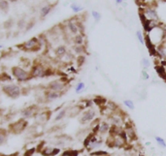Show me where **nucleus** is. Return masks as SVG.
<instances>
[{
  "mask_svg": "<svg viewBox=\"0 0 166 156\" xmlns=\"http://www.w3.org/2000/svg\"><path fill=\"white\" fill-rule=\"evenodd\" d=\"M16 47L20 49V50H24V52H39V50L42 49V47H43V43H42L40 37L34 36L32 38H30L29 40L21 43V44L17 45Z\"/></svg>",
  "mask_w": 166,
  "mask_h": 156,
  "instance_id": "f257e3e1",
  "label": "nucleus"
},
{
  "mask_svg": "<svg viewBox=\"0 0 166 156\" xmlns=\"http://www.w3.org/2000/svg\"><path fill=\"white\" fill-rule=\"evenodd\" d=\"M11 74H12V77L15 78L19 83H26V81L32 80V77L30 75L29 71L21 67V66H14V67H12Z\"/></svg>",
  "mask_w": 166,
  "mask_h": 156,
  "instance_id": "f03ea898",
  "label": "nucleus"
},
{
  "mask_svg": "<svg viewBox=\"0 0 166 156\" xmlns=\"http://www.w3.org/2000/svg\"><path fill=\"white\" fill-rule=\"evenodd\" d=\"M1 90L4 94L11 99H18L21 95V89L20 85L16 84H3Z\"/></svg>",
  "mask_w": 166,
  "mask_h": 156,
  "instance_id": "7ed1b4c3",
  "label": "nucleus"
},
{
  "mask_svg": "<svg viewBox=\"0 0 166 156\" xmlns=\"http://www.w3.org/2000/svg\"><path fill=\"white\" fill-rule=\"evenodd\" d=\"M67 78L65 77H61L59 80H53L51 81L50 83L47 84V87L46 89H49V90L52 91H56V92H59V93H63L64 89L66 88L67 85Z\"/></svg>",
  "mask_w": 166,
  "mask_h": 156,
  "instance_id": "20e7f679",
  "label": "nucleus"
},
{
  "mask_svg": "<svg viewBox=\"0 0 166 156\" xmlns=\"http://www.w3.org/2000/svg\"><path fill=\"white\" fill-rule=\"evenodd\" d=\"M27 125H28L27 120L21 118L19 120H17L16 122L10 124L8 127V132H10V133H12V134H15V135L21 134L22 132L26 129Z\"/></svg>",
  "mask_w": 166,
  "mask_h": 156,
  "instance_id": "39448f33",
  "label": "nucleus"
},
{
  "mask_svg": "<svg viewBox=\"0 0 166 156\" xmlns=\"http://www.w3.org/2000/svg\"><path fill=\"white\" fill-rule=\"evenodd\" d=\"M96 118V111L93 110L92 108H88L86 111L82 112V114L80 115L79 122L82 125H86V124L91 123Z\"/></svg>",
  "mask_w": 166,
  "mask_h": 156,
  "instance_id": "423d86ee",
  "label": "nucleus"
},
{
  "mask_svg": "<svg viewBox=\"0 0 166 156\" xmlns=\"http://www.w3.org/2000/svg\"><path fill=\"white\" fill-rule=\"evenodd\" d=\"M46 67L41 63L40 61L36 60L30 67V75H31L32 79H44V72H45Z\"/></svg>",
  "mask_w": 166,
  "mask_h": 156,
  "instance_id": "0eeeda50",
  "label": "nucleus"
},
{
  "mask_svg": "<svg viewBox=\"0 0 166 156\" xmlns=\"http://www.w3.org/2000/svg\"><path fill=\"white\" fill-rule=\"evenodd\" d=\"M38 114H39V107L36 106V105H31V106H29V107H26L21 112V118L26 120L29 118H35Z\"/></svg>",
  "mask_w": 166,
  "mask_h": 156,
  "instance_id": "6e6552de",
  "label": "nucleus"
},
{
  "mask_svg": "<svg viewBox=\"0 0 166 156\" xmlns=\"http://www.w3.org/2000/svg\"><path fill=\"white\" fill-rule=\"evenodd\" d=\"M56 5V3H49V4H46V5H44L43 7H42L40 9V11H39L40 21H44V19L52 13V11L55 9Z\"/></svg>",
  "mask_w": 166,
  "mask_h": 156,
  "instance_id": "1a4fd4ad",
  "label": "nucleus"
},
{
  "mask_svg": "<svg viewBox=\"0 0 166 156\" xmlns=\"http://www.w3.org/2000/svg\"><path fill=\"white\" fill-rule=\"evenodd\" d=\"M61 96H62V93L52 91V90H49V89H46L45 92H44L45 102H48V103L53 102V101H56V100H57L59 98H60Z\"/></svg>",
  "mask_w": 166,
  "mask_h": 156,
  "instance_id": "9d476101",
  "label": "nucleus"
},
{
  "mask_svg": "<svg viewBox=\"0 0 166 156\" xmlns=\"http://www.w3.org/2000/svg\"><path fill=\"white\" fill-rule=\"evenodd\" d=\"M61 152V149L59 147H53V146H45L41 150L40 154L42 156H56Z\"/></svg>",
  "mask_w": 166,
  "mask_h": 156,
  "instance_id": "9b49d317",
  "label": "nucleus"
},
{
  "mask_svg": "<svg viewBox=\"0 0 166 156\" xmlns=\"http://www.w3.org/2000/svg\"><path fill=\"white\" fill-rule=\"evenodd\" d=\"M51 112H39L36 116V122L38 124H44L48 121V120L50 119V116H51Z\"/></svg>",
  "mask_w": 166,
  "mask_h": 156,
  "instance_id": "f8f14e48",
  "label": "nucleus"
},
{
  "mask_svg": "<svg viewBox=\"0 0 166 156\" xmlns=\"http://www.w3.org/2000/svg\"><path fill=\"white\" fill-rule=\"evenodd\" d=\"M143 13L146 16V18L150 19V21H157L158 19L157 12L153 8H147L145 11H143Z\"/></svg>",
  "mask_w": 166,
  "mask_h": 156,
  "instance_id": "ddd939ff",
  "label": "nucleus"
},
{
  "mask_svg": "<svg viewBox=\"0 0 166 156\" xmlns=\"http://www.w3.org/2000/svg\"><path fill=\"white\" fill-rule=\"evenodd\" d=\"M66 27L68 31L70 32L71 35H73V36H75V35L79 34V29H78V26H77L76 22L74 19H70V21H67V24H66Z\"/></svg>",
  "mask_w": 166,
  "mask_h": 156,
  "instance_id": "4468645a",
  "label": "nucleus"
},
{
  "mask_svg": "<svg viewBox=\"0 0 166 156\" xmlns=\"http://www.w3.org/2000/svg\"><path fill=\"white\" fill-rule=\"evenodd\" d=\"M67 52H68V49L65 45H59L55 49V54L59 58H62Z\"/></svg>",
  "mask_w": 166,
  "mask_h": 156,
  "instance_id": "2eb2a0df",
  "label": "nucleus"
},
{
  "mask_svg": "<svg viewBox=\"0 0 166 156\" xmlns=\"http://www.w3.org/2000/svg\"><path fill=\"white\" fill-rule=\"evenodd\" d=\"M84 109V107H81L80 105H78V106H74L72 107L70 109H68V112H67V115L69 116V118H73V116H77L79 115L81 112H82V111Z\"/></svg>",
  "mask_w": 166,
  "mask_h": 156,
  "instance_id": "dca6fc26",
  "label": "nucleus"
},
{
  "mask_svg": "<svg viewBox=\"0 0 166 156\" xmlns=\"http://www.w3.org/2000/svg\"><path fill=\"white\" fill-rule=\"evenodd\" d=\"M72 43L74 45H78V46H83L86 43V35L84 34H77L75 36H73L72 38Z\"/></svg>",
  "mask_w": 166,
  "mask_h": 156,
  "instance_id": "f3484780",
  "label": "nucleus"
},
{
  "mask_svg": "<svg viewBox=\"0 0 166 156\" xmlns=\"http://www.w3.org/2000/svg\"><path fill=\"white\" fill-rule=\"evenodd\" d=\"M110 128H111L110 123H108L107 121H102V122H100V127H99L98 135L100 136V137H102V136L106 135L107 133H109Z\"/></svg>",
  "mask_w": 166,
  "mask_h": 156,
  "instance_id": "a211bd4d",
  "label": "nucleus"
},
{
  "mask_svg": "<svg viewBox=\"0 0 166 156\" xmlns=\"http://www.w3.org/2000/svg\"><path fill=\"white\" fill-rule=\"evenodd\" d=\"M111 122L113 125H116V126H119V127H122V125L123 124V119L121 115H119L117 114H115V115H111Z\"/></svg>",
  "mask_w": 166,
  "mask_h": 156,
  "instance_id": "6ab92c4d",
  "label": "nucleus"
},
{
  "mask_svg": "<svg viewBox=\"0 0 166 156\" xmlns=\"http://www.w3.org/2000/svg\"><path fill=\"white\" fill-rule=\"evenodd\" d=\"M72 52H74V54H76L77 56L78 55H82V54H84L87 52L86 50V46H78V45H74L72 47Z\"/></svg>",
  "mask_w": 166,
  "mask_h": 156,
  "instance_id": "aec40b11",
  "label": "nucleus"
},
{
  "mask_svg": "<svg viewBox=\"0 0 166 156\" xmlns=\"http://www.w3.org/2000/svg\"><path fill=\"white\" fill-rule=\"evenodd\" d=\"M7 139H8V130L0 128V146L5 145L7 143Z\"/></svg>",
  "mask_w": 166,
  "mask_h": 156,
  "instance_id": "412c9836",
  "label": "nucleus"
},
{
  "mask_svg": "<svg viewBox=\"0 0 166 156\" xmlns=\"http://www.w3.org/2000/svg\"><path fill=\"white\" fill-rule=\"evenodd\" d=\"M15 25H16V21H15V19L13 18H7L6 21L3 22V28L5 30H11Z\"/></svg>",
  "mask_w": 166,
  "mask_h": 156,
  "instance_id": "4be33fe9",
  "label": "nucleus"
},
{
  "mask_svg": "<svg viewBox=\"0 0 166 156\" xmlns=\"http://www.w3.org/2000/svg\"><path fill=\"white\" fill-rule=\"evenodd\" d=\"M67 112H68V109H62L61 111L59 112V114L56 115L55 119H53V121L55 122H59L60 120H62L65 116L67 115Z\"/></svg>",
  "mask_w": 166,
  "mask_h": 156,
  "instance_id": "5701e85b",
  "label": "nucleus"
},
{
  "mask_svg": "<svg viewBox=\"0 0 166 156\" xmlns=\"http://www.w3.org/2000/svg\"><path fill=\"white\" fill-rule=\"evenodd\" d=\"M156 73H157L158 77H159L160 79L166 80V69H165V67H163V66H161V65H158L156 67Z\"/></svg>",
  "mask_w": 166,
  "mask_h": 156,
  "instance_id": "b1692460",
  "label": "nucleus"
},
{
  "mask_svg": "<svg viewBox=\"0 0 166 156\" xmlns=\"http://www.w3.org/2000/svg\"><path fill=\"white\" fill-rule=\"evenodd\" d=\"M26 23H27V21H26V18L24 17H22V18H20L16 21V26H17V28L19 30H22V29L24 30Z\"/></svg>",
  "mask_w": 166,
  "mask_h": 156,
  "instance_id": "393cba45",
  "label": "nucleus"
},
{
  "mask_svg": "<svg viewBox=\"0 0 166 156\" xmlns=\"http://www.w3.org/2000/svg\"><path fill=\"white\" fill-rule=\"evenodd\" d=\"M10 9V2L8 0H0V11L7 13Z\"/></svg>",
  "mask_w": 166,
  "mask_h": 156,
  "instance_id": "a878e982",
  "label": "nucleus"
},
{
  "mask_svg": "<svg viewBox=\"0 0 166 156\" xmlns=\"http://www.w3.org/2000/svg\"><path fill=\"white\" fill-rule=\"evenodd\" d=\"M35 24H36V18H31L29 21H27V23H26L25 28H24V32H28V31L32 30L33 27L35 26Z\"/></svg>",
  "mask_w": 166,
  "mask_h": 156,
  "instance_id": "bb28decb",
  "label": "nucleus"
},
{
  "mask_svg": "<svg viewBox=\"0 0 166 156\" xmlns=\"http://www.w3.org/2000/svg\"><path fill=\"white\" fill-rule=\"evenodd\" d=\"M79 154H80V150L66 149V150H64L59 156H79Z\"/></svg>",
  "mask_w": 166,
  "mask_h": 156,
  "instance_id": "cd10ccee",
  "label": "nucleus"
},
{
  "mask_svg": "<svg viewBox=\"0 0 166 156\" xmlns=\"http://www.w3.org/2000/svg\"><path fill=\"white\" fill-rule=\"evenodd\" d=\"M84 89H86V84L84 81H79L75 87V92L79 94V93H82L83 91H84Z\"/></svg>",
  "mask_w": 166,
  "mask_h": 156,
  "instance_id": "c85d7f7f",
  "label": "nucleus"
},
{
  "mask_svg": "<svg viewBox=\"0 0 166 156\" xmlns=\"http://www.w3.org/2000/svg\"><path fill=\"white\" fill-rule=\"evenodd\" d=\"M70 8H71V10L74 12V13H76V14H78V13H80V12H82L83 9H84V8L80 5V4L76 3V2L72 3L70 5Z\"/></svg>",
  "mask_w": 166,
  "mask_h": 156,
  "instance_id": "c756f323",
  "label": "nucleus"
},
{
  "mask_svg": "<svg viewBox=\"0 0 166 156\" xmlns=\"http://www.w3.org/2000/svg\"><path fill=\"white\" fill-rule=\"evenodd\" d=\"M76 62H77L78 67H82V66L84 64V62H86V55H84V54H82V55H78L76 57Z\"/></svg>",
  "mask_w": 166,
  "mask_h": 156,
  "instance_id": "7c9ffc66",
  "label": "nucleus"
},
{
  "mask_svg": "<svg viewBox=\"0 0 166 156\" xmlns=\"http://www.w3.org/2000/svg\"><path fill=\"white\" fill-rule=\"evenodd\" d=\"M154 139H156V141L158 146H159L160 147H162V149H165V147H166V142L164 141L163 138L158 137V136H156V137H154Z\"/></svg>",
  "mask_w": 166,
  "mask_h": 156,
  "instance_id": "2f4dec72",
  "label": "nucleus"
},
{
  "mask_svg": "<svg viewBox=\"0 0 166 156\" xmlns=\"http://www.w3.org/2000/svg\"><path fill=\"white\" fill-rule=\"evenodd\" d=\"M55 75V70L50 68V67H46L45 72H44V78H49Z\"/></svg>",
  "mask_w": 166,
  "mask_h": 156,
  "instance_id": "473e14b6",
  "label": "nucleus"
},
{
  "mask_svg": "<svg viewBox=\"0 0 166 156\" xmlns=\"http://www.w3.org/2000/svg\"><path fill=\"white\" fill-rule=\"evenodd\" d=\"M91 15H92V17H93L94 21H95L96 22H98V21H101L102 16H101V14L99 13V12H97V11H92V12H91Z\"/></svg>",
  "mask_w": 166,
  "mask_h": 156,
  "instance_id": "72a5a7b5",
  "label": "nucleus"
},
{
  "mask_svg": "<svg viewBox=\"0 0 166 156\" xmlns=\"http://www.w3.org/2000/svg\"><path fill=\"white\" fill-rule=\"evenodd\" d=\"M123 104H124V106L127 107L129 109V110H134V108H135V105H134V102L133 101H131V100H124L123 101Z\"/></svg>",
  "mask_w": 166,
  "mask_h": 156,
  "instance_id": "f704fd0d",
  "label": "nucleus"
},
{
  "mask_svg": "<svg viewBox=\"0 0 166 156\" xmlns=\"http://www.w3.org/2000/svg\"><path fill=\"white\" fill-rule=\"evenodd\" d=\"M136 37L138 38L139 43H140L141 45H144V44H145V37L143 36L142 31H140V30L137 31V32H136Z\"/></svg>",
  "mask_w": 166,
  "mask_h": 156,
  "instance_id": "c9c22d12",
  "label": "nucleus"
},
{
  "mask_svg": "<svg viewBox=\"0 0 166 156\" xmlns=\"http://www.w3.org/2000/svg\"><path fill=\"white\" fill-rule=\"evenodd\" d=\"M90 155H93V156H108L109 153L107 152V151H104V150H96L94 152H90Z\"/></svg>",
  "mask_w": 166,
  "mask_h": 156,
  "instance_id": "e433bc0d",
  "label": "nucleus"
},
{
  "mask_svg": "<svg viewBox=\"0 0 166 156\" xmlns=\"http://www.w3.org/2000/svg\"><path fill=\"white\" fill-rule=\"evenodd\" d=\"M142 66L145 69H148L150 66V62L148 57H143V59H142Z\"/></svg>",
  "mask_w": 166,
  "mask_h": 156,
  "instance_id": "4c0bfd02",
  "label": "nucleus"
},
{
  "mask_svg": "<svg viewBox=\"0 0 166 156\" xmlns=\"http://www.w3.org/2000/svg\"><path fill=\"white\" fill-rule=\"evenodd\" d=\"M35 152H36V149L35 147H32V149H26V151L24 153V156H33V154Z\"/></svg>",
  "mask_w": 166,
  "mask_h": 156,
  "instance_id": "58836bf2",
  "label": "nucleus"
},
{
  "mask_svg": "<svg viewBox=\"0 0 166 156\" xmlns=\"http://www.w3.org/2000/svg\"><path fill=\"white\" fill-rule=\"evenodd\" d=\"M141 76H142V79H143V80H145V81H147V80H149V79H150V75H149V73L147 72L146 70H143L142 73H141Z\"/></svg>",
  "mask_w": 166,
  "mask_h": 156,
  "instance_id": "ea45409f",
  "label": "nucleus"
},
{
  "mask_svg": "<svg viewBox=\"0 0 166 156\" xmlns=\"http://www.w3.org/2000/svg\"><path fill=\"white\" fill-rule=\"evenodd\" d=\"M123 0H116V3L118 4V5H121V4H122Z\"/></svg>",
  "mask_w": 166,
  "mask_h": 156,
  "instance_id": "a19ab883",
  "label": "nucleus"
},
{
  "mask_svg": "<svg viewBox=\"0 0 166 156\" xmlns=\"http://www.w3.org/2000/svg\"><path fill=\"white\" fill-rule=\"evenodd\" d=\"M8 1L10 3H16V2H18V0H8Z\"/></svg>",
  "mask_w": 166,
  "mask_h": 156,
  "instance_id": "79ce46f5",
  "label": "nucleus"
},
{
  "mask_svg": "<svg viewBox=\"0 0 166 156\" xmlns=\"http://www.w3.org/2000/svg\"><path fill=\"white\" fill-rule=\"evenodd\" d=\"M165 69H166V67H165Z\"/></svg>",
  "mask_w": 166,
  "mask_h": 156,
  "instance_id": "37998d69",
  "label": "nucleus"
}]
</instances>
